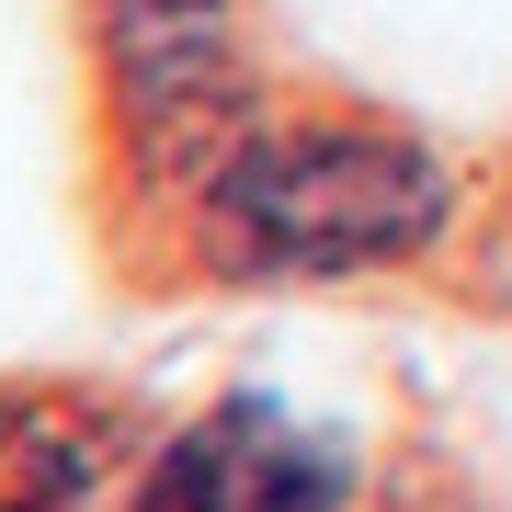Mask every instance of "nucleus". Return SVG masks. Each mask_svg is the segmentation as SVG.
<instances>
[{
  "mask_svg": "<svg viewBox=\"0 0 512 512\" xmlns=\"http://www.w3.org/2000/svg\"><path fill=\"white\" fill-rule=\"evenodd\" d=\"M365 478H376V444L353 421H319L285 387L239 376L217 399L148 421L126 490L103 512H353Z\"/></svg>",
  "mask_w": 512,
  "mask_h": 512,
  "instance_id": "2",
  "label": "nucleus"
},
{
  "mask_svg": "<svg viewBox=\"0 0 512 512\" xmlns=\"http://www.w3.org/2000/svg\"><path fill=\"white\" fill-rule=\"evenodd\" d=\"M467 160L433 126L387 114L365 92H274L228 137V160L194 183V205L160 228L137 285H239V296H296V285H376L421 274L467 228Z\"/></svg>",
  "mask_w": 512,
  "mask_h": 512,
  "instance_id": "1",
  "label": "nucleus"
},
{
  "mask_svg": "<svg viewBox=\"0 0 512 512\" xmlns=\"http://www.w3.org/2000/svg\"><path fill=\"white\" fill-rule=\"evenodd\" d=\"M148 444L137 387L0 376V512H103Z\"/></svg>",
  "mask_w": 512,
  "mask_h": 512,
  "instance_id": "3",
  "label": "nucleus"
},
{
  "mask_svg": "<svg viewBox=\"0 0 512 512\" xmlns=\"http://www.w3.org/2000/svg\"><path fill=\"white\" fill-rule=\"evenodd\" d=\"M353 512H501L478 478L456 467V456H433V444H399V456H376V478H365V501Z\"/></svg>",
  "mask_w": 512,
  "mask_h": 512,
  "instance_id": "4",
  "label": "nucleus"
},
{
  "mask_svg": "<svg viewBox=\"0 0 512 512\" xmlns=\"http://www.w3.org/2000/svg\"><path fill=\"white\" fill-rule=\"evenodd\" d=\"M251 0H80V35H205L239 23Z\"/></svg>",
  "mask_w": 512,
  "mask_h": 512,
  "instance_id": "5",
  "label": "nucleus"
}]
</instances>
